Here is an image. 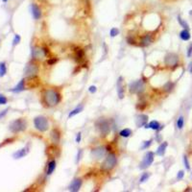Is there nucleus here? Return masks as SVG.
<instances>
[{
	"label": "nucleus",
	"mask_w": 192,
	"mask_h": 192,
	"mask_svg": "<svg viewBox=\"0 0 192 192\" xmlns=\"http://www.w3.org/2000/svg\"><path fill=\"white\" fill-rule=\"evenodd\" d=\"M82 184H83L82 179L81 178H76L71 182L70 185H69V187H68V190L71 191V192H78L82 187Z\"/></svg>",
	"instance_id": "nucleus-18"
},
{
	"label": "nucleus",
	"mask_w": 192,
	"mask_h": 192,
	"mask_svg": "<svg viewBox=\"0 0 192 192\" xmlns=\"http://www.w3.org/2000/svg\"><path fill=\"white\" fill-rule=\"evenodd\" d=\"M83 111H84V106H82V105H81V106L76 107L75 109H73L70 112L68 113V118H71V117H73V116H75V115L81 113Z\"/></svg>",
	"instance_id": "nucleus-26"
},
{
	"label": "nucleus",
	"mask_w": 192,
	"mask_h": 192,
	"mask_svg": "<svg viewBox=\"0 0 192 192\" xmlns=\"http://www.w3.org/2000/svg\"><path fill=\"white\" fill-rule=\"evenodd\" d=\"M178 22H179V24L184 28V29H188L189 28V25H188V23L184 20V19H183L182 17H181V15H178Z\"/></svg>",
	"instance_id": "nucleus-33"
},
{
	"label": "nucleus",
	"mask_w": 192,
	"mask_h": 192,
	"mask_svg": "<svg viewBox=\"0 0 192 192\" xmlns=\"http://www.w3.org/2000/svg\"><path fill=\"white\" fill-rule=\"evenodd\" d=\"M129 91L133 94L140 95L145 91V83L143 80L139 79L136 81H133L129 84Z\"/></svg>",
	"instance_id": "nucleus-7"
},
{
	"label": "nucleus",
	"mask_w": 192,
	"mask_h": 192,
	"mask_svg": "<svg viewBox=\"0 0 192 192\" xmlns=\"http://www.w3.org/2000/svg\"><path fill=\"white\" fill-rule=\"evenodd\" d=\"M154 41H155V37L152 33L145 34L140 38V41H139V46H141V47L150 46L154 42Z\"/></svg>",
	"instance_id": "nucleus-12"
},
{
	"label": "nucleus",
	"mask_w": 192,
	"mask_h": 192,
	"mask_svg": "<svg viewBox=\"0 0 192 192\" xmlns=\"http://www.w3.org/2000/svg\"><path fill=\"white\" fill-rule=\"evenodd\" d=\"M127 42H128L130 45H136V41H135L133 37H131V36H128V37H127Z\"/></svg>",
	"instance_id": "nucleus-38"
},
{
	"label": "nucleus",
	"mask_w": 192,
	"mask_h": 192,
	"mask_svg": "<svg viewBox=\"0 0 192 192\" xmlns=\"http://www.w3.org/2000/svg\"><path fill=\"white\" fill-rule=\"evenodd\" d=\"M184 170H180L178 172V174H177V180L181 181V180L184 179Z\"/></svg>",
	"instance_id": "nucleus-40"
},
{
	"label": "nucleus",
	"mask_w": 192,
	"mask_h": 192,
	"mask_svg": "<svg viewBox=\"0 0 192 192\" xmlns=\"http://www.w3.org/2000/svg\"><path fill=\"white\" fill-rule=\"evenodd\" d=\"M28 153H29V145H27V146L21 148V149L19 150V151L14 152V153L13 154V158H14V160H19V159L24 158V156H25Z\"/></svg>",
	"instance_id": "nucleus-19"
},
{
	"label": "nucleus",
	"mask_w": 192,
	"mask_h": 192,
	"mask_svg": "<svg viewBox=\"0 0 192 192\" xmlns=\"http://www.w3.org/2000/svg\"><path fill=\"white\" fill-rule=\"evenodd\" d=\"M107 147H105V146H98L94 149L91 150V155L93 156V159L95 160H101L103 159L105 156L107 155Z\"/></svg>",
	"instance_id": "nucleus-11"
},
{
	"label": "nucleus",
	"mask_w": 192,
	"mask_h": 192,
	"mask_svg": "<svg viewBox=\"0 0 192 192\" xmlns=\"http://www.w3.org/2000/svg\"><path fill=\"white\" fill-rule=\"evenodd\" d=\"M189 72L192 73V63H189Z\"/></svg>",
	"instance_id": "nucleus-48"
},
{
	"label": "nucleus",
	"mask_w": 192,
	"mask_h": 192,
	"mask_svg": "<svg viewBox=\"0 0 192 192\" xmlns=\"http://www.w3.org/2000/svg\"><path fill=\"white\" fill-rule=\"evenodd\" d=\"M20 41H21V37L19 34H15L14 37V40H13V46H16L17 44H19Z\"/></svg>",
	"instance_id": "nucleus-35"
},
{
	"label": "nucleus",
	"mask_w": 192,
	"mask_h": 192,
	"mask_svg": "<svg viewBox=\"0 0 192 192\" xmlns=\"http://www.w3.org/2000/svg\"><path fill=\"white\" fill-rule=\"evenodd\" d=\"M119 29H117V28H115V27H112L111 30H110V36H111V38H115V37H117L118 35H119Z\"/></svg>",
	"instance_id": "nucleus-34"
},
{
	"label": "nucleus",
	"mask_w": 192,
	"mask_h": 192,
	"mask_svg": "<svg viewBox=\"0 0 192 192\" xmlns=\"http://www.w3.org/2000/svg\"><path fill=\"white\" fill-rule=\"evenodd\" d=\"M2 1H3V2H7V1H8V0H2Z\"/></svg>",
	"instance_id": "nucleus-50"
},
{
	"label": "nucleus",
	"mask_w": 192,
	"mask_h": 192,
	"mask_svg": "<svg viewBox=\"0 0 192 192\" xmlns=\"http://www.w3.org/2000/svg\"><path fill=\"white\" fill-rule=\"evenodd\" d=\"M8 103V99L5 95L0 94V105H5Z\"/></svg>",
	"instance_id": "nucleus-39"
},
{
	"label": "nucleus",
	"mask_w": 192,
	"mask_h": 192,
	"mask_svg": "<svg viewBox=\"0 0 192 192\" xmlns=\"http://www.w3.org/2000/svg\"><path fill=\"white\" fill-rule=\"evenodd\" d=\"M61 138H62V133L58 128H54L52 129L50 132V139L53 144H59L61 141Z\"/></svg>",
	"instance_id": "nucleus-14"
},
{
	"label": "nucleus",
	"mask_w": 192,
	"mask_h": 192,
	"mask_svg": "<svg viewBox=\"0 0 192 192\" xmlns=\"http://www.w3.org/2000/svg\"><path fill=\"white\" fill-rule=\"evenodd\" d=\"M133 134V131L130 128H125V129H122L119 132V135L121 137H124V138H128Z\"/></svg>",
	"instance_id": "nucleus-27"
},
{
	"label": "nucleus",
	"mask_w": 192,
	"mask_h": 192,
	"mask_svg": "<svg viewBox=\"0 0 192 192\" xmlns=\"http://www.w3.org/2000/svg\"><path fill=\"white\" fill-rule=\"evenodd\" d=\"M116 91H117V95L120 100H122L125 96V85L123 84V77L120 76L117 79L116 83Z\"/></svg>",
	"instance_id": "nucleus-13"
},
{
	"label": "nucleus",
	"mask_w": 192,
	"mask_h": 192,
	"mask_svg": "<svg viewBox=\"0 0 192 192\" xmlns=\"http://www.w3.org/2000/svg\"><path fill=\"white\" fill-rule=\"evenodd\" d=\"M7 73V66L5 62L0 63V77H4Z\"/></svg>",
	"instance_id": "nucleus-30"
},
{
	"label": "nucleus",
	"mask_w": 192,
	"mask_h": 192,
	"mask_svg": "<svg viewBox=\"0 0 192 192\" xmlns=\"http://www.w3.org/2000/svg\"><path fill=\"white\" fill-rule=\"evenodd\" d=\"M40 72V67L36 63H27V65L24 68V75L26 78H30V77H36L38 76Z\"/></svg>",
	"instance_id": "nucleus-8"
},
{
	"label": "nucleus",
	"mask_w": 192,
	"mask_h": 192,
	"mask_svg": "<svg viewBox=\"0 0 192 192\" xmlns=\"http://www.w3.org/2000/svg\"><path fill=\"white\" fill-rule=\"evenodd\" d=\"M14 138H9V139H6V140L3 142V143H1L0 144V147H3L5 144H7V143H12V141H14Z\"/></svg>",
	"instance_id": "nucleus-46"
},
{
	"label": "nucleus",
	"mask_w": 192,
	"mask_h": 192,
	"mask_svg": "<svg viewBox=\"0 0 192 192\" xmlns=\"http://www.w3.org/2000/svg\"><path fill=\"white\" fill-rule=\"evenodd\" d=\"M25 83H26V80L23 78L19 81V83L17 84L14 88H13L12 90H10V91L12 92H14V93H19V92H21L23 91H25L26 86H25Z\"/></svg>",
	"instance_id": "nucleus-21"
},
{
	"label": "nucleus",
	"mask_w": 192,
	"mask_h": 192,
	"mask_svg": "<svg viewBox=\"0 0 192 192\" xmlns=\"http://www.w3.org/2000/svg\"><path fill=\"white\" fill-rule=\"evenodd\" d=\"M34 127L41 133H45L49 129L48 118L44 115H39L34 118Z\"/></svg>",
	"instance_id": "nucleus-4"
},
{
	"label": "nucleus",
	"mask_w": 192,
	"mask_h": 192,
	"mask_svg": "<svg viewBox=\"0 0 192 192\" xmlns=\"http://www.w3.org/2000/svg\"><path fill=\"white\" fill-rule=\"evenodd\" d=\"M184 126V118L183 115H180L179 118L177 119V128L178 130H182Z\"/></svg>",
	"instance_id": "nucleus-32"
},
{
	"label": "nucleus",
	"mask_w": 192,
	"mask_h": 192,
	"mask_svg": "<svg viewBox=\"0 0 192 192\" xmlns=\"http://www.w3.org/2000/svg\"><path fill=\"white\" fill-rule=\"evenodd\" d=\"M89 91H90V93H91V94L96 93V91H97V86H96V85H91L90 88H89Z\"/></svg>",
	"instance_id": "nucleus-41"
},
{
	"label": "nucleus",
	"mask_w": 192,
	"mask_h": 192,
	"mask_svg": "<svg viewBox=\"0 0 192 192\" xmlns=\"http://www.w3.org/2000/svg\"><path fill=\"white\" fill-rule=\"evenodd\" d=\"M58 61H59V59H56V58H49V59L46 61V63H47L48 65H54Z\"/></svg>",
	"instance_id": "nucleus-37"
},
{
	"label": "nucleus",
	"mask_w": 192,
	"mask_h": 192,
	"mask_svg": "<svg viewBox=\"0 0 192 192\" xmlns=\"http://www.w3.org/2000/svg\"><path fill=\"white\" fill-rule=\"evenodd\" d=\"M75 140H76L77 143H80V142H81V140H82V134H81V133H78V134H76Z\"/></svg>",
	"instance_id": "nucleus-47"
},
{
	"label": "nucleus",
	"mask_w": 192,
	"mask_h": 192,
	"mask_svg": "<svg viewBox=\"0 0 192 192\" xmlns=\"http://www.w3.org/2000/svg\"><path fill=\"white\" fill-rule=\"evenodd\" d=\"M155 138H156V142H159V143H161V142H162V135L159 134V132L156 134V136H155Z\"/></svg>",
	"instance_id": "nucleus-45"
},
{
	"label": "nucleus",
	"mask_w": 192,
	"mask_h": 192,
	"mask_svg": "<svg viewBox=\"0 0 192 192\" xmlns=\"http://www.w3.org/2000/svg\"><path fill=\"white\" fill-rule=\"evenodd\" d=\"M116 165H117V156L114 153L110 152L107 155L106 159L101 163L100 168L103 172H110L112 169H114Z\"/></svg>",
	"instance_id": "nucleus-2"
},
{
	"label": "nucleus",
	"mask_w": 192,
	"mask_h": 192,
	"mask_svg": "<svg viewBox=\"0 0 192 192\" xmlns=\"http://www.w3.org/2000/svg\"><path fill=\"white\" fill-rule=\"evenodd\" d=\"M82 154H83V150H79L78 153H77V156H76V163H78L80 161H81V156H82Z\"/></svg>",
	"instance_id": "nucleus-42"
},
{
	"label": "nucleus",
	"mask_w": 192,
	"mask_h": 192,
	"mask_svg": "<svg viewBox=\"0 0 192 192\" xmlns=\"http://www.w3.org/2000/svg\"><path fill=\"white\" fill-rule=\"evenodd\" d=\"M30 10H31V14H32L33 19H34L35 20L41 19V17L42 16V12H41V8H40L37 4H35V3L31 4Z\"/></svg>",
	"instance_id": "nucleus-16"
},
{
	"label": "nucleus",
	"mask_w": 192,
	"mask_h": 192,
	"mask_svg": "<svg viewBox=\"0 0 192 192\" xmlns=\"http://www.w3.org/2000/svg\"><path fill=\"white\" fill-rule=\"evenodd\" d=\"M154 160H155V153L152 152V151H148L141 161V162L139 163V169L140 170H145L147 169L148 167H150L153 162H154Z\"/></svg>",
	"instance_id": "nucleus-9"
},
{
	"label": "nucleus",
	"mask_w": 192,
	"mask_h": 192,
	"mask_svg": "<svg viewBox=\"0 0 192 192\" xmlns=\"http://www.w3.org/2000/svg\"><path fill=\"white\" fill-rule=\"evenodd\" d=\"M95 126L96 129L100 132L101 136L103 137H106L111 132V123L109 122V120L105 118H99L95 122Z\"/></svg>",
	"instance_id": "nucleus-5"
},
{
	"label": "nucleus",
	"mask_w": 192,
	"mask_h": 192,
	"mask_svg": "<svg viewBox=\"0 0 192 192\" xmlns=\"http://www.w3.org/2000/svg\"><path fill=\"white\" fill-rule=\"evenodd\" d=\"M186 55H187L188 58H190V57L192 56V43H190L189 46H188V48H187V53H186Z\"/></svg>",
	"instance_id": "nucleus-43"
},
{
	"label": "nucleus",
	"mask_w": 192,
	"mask_h": 192,
	"mask_svg": "<svg viewBox=\"0 0 192 192\" xmlns=\"http://www.w3.org/2000/svg\"><path fill=\"white\" fill-rule=\"evenodd\" d=\"M184 191H192V187H187Z\"/></svg>",
	"instance_id": "nucleus-49"
},
{
	"label": "nucleus",
	"mask_w": 192,
	"mask_h": 192,
	"mask_svg": "<svg viewBox=\"0 0 192 192\" xmlns=\"http://www.w3.org/2000/svg\"><path fill=\"white\" fill-rule=\"evenodd\" d=\"M180 38L184 41H187L190 40L191 35H190V32L188 31V29H184L180 32Z\"/></svg>",
	"instance_id": "nucleus-24"
},
{
	"label": "nucleus",
	"mask_w": 192,
	"mask_h": 192,
	"mask_svg": "<svg viewBox=\"0 0 192 192\" xmlns=\"http://www.w3.org/2000/svg\"><path fill=\"white\" fill-rule=\"evenodd\" d=\"M151 176V173L150 172H143L141 174L140 178H139V184H144L145 182L148 181V179L150 178Z\"/></svg>",
	"instance_id": "nucleus-29"
},
{
	"label": "nucleus",
	"mask_w": 192,
	"mask_h": 192,
	"mask_svg": "<svg viewBox=\"0 0 192 192\" xmlns=\"http://www.w3.org/2000/svg\"><path fill=\"white\" fill-rule=\"evenodd\" d=\"M85 54L84 49H82V48H77V49L75 50V58H76V60H77L78 62H82V61L85 59Z\"/></svg>",
	"instance_id": "nucleus-25"
},
{
	"label": "nucleus",
	"mask_w": 192,
	"mask_h": 192,
	"mask_svg": "<svg viewBox=\"0 0 192 192\" xmlns=\"http://www.w3.org/2000/svg\"><path fill=\"white\" fill-rule=\"evenodd\" d=\"M168 147V142L167 141H163L160 144V146L156 149L155 155L159 156H163L165 155V152H166V149Z\"/></svg>",
	"instance_id": "nucleus-23"
},
{
	"label": "nucleus",
	"mask_w": 192,
	"mask_h": 192,
	"mask_svg": "<svg viewBox=\"0 0 192 192\" xmlns=\"http://www.w3.org/2000/svg\"><path fill=\"white\" fill-rule=\"evenodd\" d=\"M56 166H57L56 160H55V159H52V160L47 163V167H46V170H45L46 176L52 175V173H53V172L55 171V169H56Z\"/></svg>",
	"instance_id": "nucleus-22"
},
{
	"label": "nucleus",
	"mask_w": 192,
	"mask_h": 192,
	"mask_svg": "<svg viewBox=\"0 0 192 192\" xmlns=\"http://www.w3.org/2000/svg\"><path fill=\"white\" fill-rule=\"evenodd\" d=\"M144 128L145 129H151V130L156 131V132H161L162 129H164V125H162L160 122L156 121V120H152L144 126Z\"/></svg>",
	"instance_id": "nucleus-17"
},
{
	"label": "nucleus",
	"mask_w": 192,
	"mask_h": 192,
	"mask_svg": "<svg viewBox=\"0 0 192 192\" xmlns=\"http://www.w3.org/2000/svg\"><path fill=\"white\" fill-rule=\"evenodd\" d=\"M148 120H149V117L147 114L139 113L135 117V125L137 128H142L148 123Z\"/></svg>",
	"instance_id": "nucleus-15"
},
{
	"label": "nucleus",
	"mask_w": 192,
	"mask_h": 192,
	"mask_svg": "<svg viewBox=\"0 0 192 192\" xmlns=\"http://www.w3.org/2000/svg\"><path fill=\"white\" fill-rule=\"evenodd\" d=\"M48 54H49V49L45 47L36 46L32 49V57L35 60H42L43 58L47 57Z\"/></svg>",
	"instance_id": "nucleus-10"
},
{
	"label": "nucleus",
	"mask_w": 192,
	"mask_h": 192,
	"mask_svg": "<svg viewBox=\"0 0 192 192\" xmlns=\"http://www.w3.org/2000/svg\"><path fill=\"white\" fill-rule=\"evenodd\" d=\"M57 152H60V149L58 148V146H57V144H53L52 143L50 146H48L47 147V149H46V154H47V156H49V158H52V159H55L56 156H58L56 153Z\"/></svg>",
	"instance_id": "nucleus-20"
},
{
	"label": "nucleus",
	"mask_w": 192,
	"mask_h": 192,
	"mask_svg": "<svg viewBox=\"0 0 192 192\" xmlns=\"http://www.w3.org/2000/svg\"><path fill=\"white\" fill-rule=\"evenodd\" d=\"M153 139L151 138V139H149V140H144V141H142V145H141V147H140V150H146V149H148V148H150L151 147V145H152V143H153Z\"/></svg>",
	"instance_id": "nucleus-31"
},
{
	"label": "nucleus",
	"mask_w": 192,
	"mask_h": 192,
	"mask_svg": "<svg viewBox=\"0 0 192 192\" xmlns=\"http://www.w3.org/2000/svg\"><path fill=\"white\" fill-rule=\"evenodd\" d=\"M184 167L186 170H190V164H189V161H188V158H187V156L184 155Z\"/></svg>",
	"instance_id": "nucleus-36"
},
{
	"label": "nucleus",
	"mask_w": 192,
	"mask_h": 192,
	"mask_svg": "<svg viewBox=\"0 0 192 192\" xmlns=\"http://www.w3.org/2000/svg\"><path fill=\"white\" fill-rule=\"evenodd\" d=\"M27 129V121L25 118H19L12 121L9 125V130L13 134L24 132Z\"/></svg>",
	"instance_id": "nucleus-3"
},
{
	"label": "nucleus",
	"mask_w": 192,
	"mask_h": 192,
	"mask_svg": "<svg viewBox=\"0 0 192 192\" xmlns=\"http://www.w3.org/2000/svg\"><path fill=\"white\" fill-rule=\"evenodd\" d=\"M175 88V84H174L173 82H171V81H168V82H166L165 84H164V85H163V91H165V92H170V91H173V89Z\"/></svg>",
	"instance_id": "nucleus-28"
},
{
	"label": "nucleus",
	"mask_w": 192,
	"mask_h": 192,
	"mask_svg": "<svg viewBox=\"0 0 192 192\" xmlns=\"http://www.w3.org/2000/svg\"><path fill=\"white\" fill-rule=\"evenodd\" d=\"M62 101V94L59 90L55 88H49L42 91L41 102L45 108L56 107Z\"/></svg>",
	"instance_id": "nucleus-1"
},
{
	"label": "nucleus",
	"mask_w": 192,
	"mask_h": 192,
	"mask_svg": "<svg viewBox=\"0 0 192 192\" xmlns=\"http://www.w3.org/2000/svg\"><path fill=\"white\" fill-rule=\"evenodd\" d=\"M179 62H180V57L178 54L176 53H167L163 59V63L165 64L166 67L172 68V69H175L178 65H179Z\"/></svg>",
	"instance_id": "nucleus-6"
},
{
	"label": "nucleus",
	"mask_w": 192,
	"mask_h": 192,
	"mask_svg": "<svg viewBox=\"0 0 192 192\" xmlns=\"http://www.w3.org/2000/svg\"><path fill=\"white\" fill-rule=\"evenodd\" d=\"M8 112H9V108L8 109H5V110H3L2 112H0V120H1L7 113H8Z\"/></svg>",
	"instance_id": "nucleus-44"
}]
</instances>
